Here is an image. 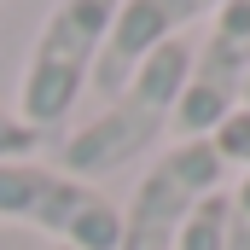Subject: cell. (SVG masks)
I'll return each mask as SVG.
<instances>
[{
    "label": "cell",
    "instance_id": "1",
    "mask_svg": "<svg viewBox=\"0 0 250 250\" xmlns=\"http://www.w3.org/2000/svg\"><path fill=\"white\" fill-rule=\"evenodd\" d=\"M187 64H192V35L157 47L151 59L134 70L117 99H105V111L93 123L70 128L59 146V169L76 181H105V175H123L140 157H151V146L175 128V105H181V87H187Z\"/></svg>",
    "mask_w": 250,
    "mask_h": 250
},
{
    "label": "cell",
    "instance_id": "2",
    "mask_svg": "<svg viewBox=\"0 0 250 250\" xmlns=\"http://www.w3.org/2000/svg\"><path fill=\"white\" fill-rule=\"evenodd\" d=\"M105 29H111L105 0H59V6H47L35 41L23 53V70H18V105L12 111H18L23 128H35L47 140L59 123L76 117L82 93L93 87Z\"/></svg>",
    "mask_w": 250,
    "mask_h": 250
},
{
    "label": "cell",
    "instance_id": "3",
    "mask_svg": "<svg viewBox=\"0 0 250 250\" xmlns=\"http://www.w3.org/2000/svg\"><path fill=\"white\" fill-rule=\"evenodd\" d=\"M0 227H23L53 239V250H117L123 209L99 187L64 175L59 163L18 157L0 163Z\"/></svg>",
    "mask_w": 250,
    "mask_h": 250
},
{
    "label": "cell",
    "instance_id": "4",
    "mask_svg": "<svg viewBox=\"0 0 250 250\" xmlns=\"http://www.w3.org/2000/svg\"><path fill=\"white\" fill-rule=\"evenodd\" d=\"M221 187H227L221 151L209 140H175L134 181V198L123 204V245L117 250H175L187 215Z\"/></svg>",
    "mask_w": 250,
    "mask_h": 250
},
{
    "label": "cell",
    "instance_id": "5",
    "mask_svg": "<svg viewBox=\"0 0 250 250\" xmlns=\"http://www.w3.org/2000/svg\"><path fill=\"white\" fill-rule=\"evenodd\" d=\"M250 87V0H227L209 12L204 41H192L187 87L175 105V140H215V128L245 111Z\"/></svg>",
    "mask_w": 250,
    "mask_h": 250
},
{
    "label": "cell",
    "instance_id": "6",
    "mask_svg": "<svg viewBox=\"0 0 250 250\" xmlns=\"http://www.w3.org/2000/svg\"><path fill=\"white\" fill-rule=\"evenodd\" d=\"M198 18H204L198 0H128V6H111V29H105L99 64H93V93L117 99L134 82V70L151 59L157 47L181 41Z\"/></svg>",
    "mask_w": 250,
    "mask_h": 250
},
{
    "label": "cell",
    "instance_id": "7",
    "mask_svg": "<svg viewBox=\"0 0 250 250\" xmlns=\"http://www.w3.org/2000/svg\"><path fill=\"white\" fill-rule=\"evenodd\" d=\"M175 250H227V187L209 192V198L187 215L181 245H175Z\"/></svg>",
    "mask_w": 250,
    "mask_h": 250
},
{
    "label": "cell",
    "instance_id": "8",
    "mask_svg": "<svg viewBox=\"0 0 250 250\" xmlns=\"http://www.w3.org/2000/svg\"><path fill=\"white\" fill-rule=\"evenodd\" d=\"M215 151H221V163H239V169H250V105L239 111V117H227V123L215 128V140H209Z\"/></svg>",
    "mask_w": 250,
    "mask_h": 250
},
{
    "label": "cell",
    "instance_id": "9",
    "mask_svg": "<svg viewBox=\"0 0 250 250\" xmlns=\"http://www.w3.org/2000/svg\"><path fill=\"white\" fill-rule=\"evenodd\" d=\"M35 146H41V134H35V128H23V123H18V111L0 99V163L35 157Z\"/></svg>",
    "mask_w": 250,
    "mask_h": 250
},
{
    "label": "cell",
    "instance_id": "10",
    "mask_svg": "<svg viewBox=\"0 0 250 250\" xmlns=\"http://www.w3.org/2000/svg\"><path fill=\"white\" fill-rule=\"evenodd\" d=\"M227 250H250V215L227 204Z\"/></svg>",
    "mask_w": 250,
    "mask_h": 250
},
{
    "label": "cell",
    "instance_id": "11",
    "mask_svg": "<svg viewBox=\"0 0 250 250\" xmlns=\"http://www.w3.org/2000/svg\"><path fill=\"white\" fill-rule=\"evenodd\" d=\"M245 105H250V87H245Z\"/></svg>",
    "mask_w": 250,
    "mask_h": 250
}]
</instances>
